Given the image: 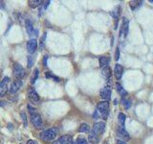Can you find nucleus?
<instances>
[{
    "instance_id": "1",
    "label": "nucleus",
    "mask_w": 153,
    "mask_h": 144,
    "mask_svg": "<svg viewBox=\"0 0 153 144\" xmlns=\"http://www.w3.org/2000/svg\"><path fill=\"white\" fill-rule=\"evenodd\" d=\"M57 134H59V129L54 127V128H51L49 130H46V131L41 132L39 134V137L43 141L50 142V141H53L56 137Z\"/></svg>"
},
{
    "instance_id": "2",
    "label": "nucleus",
    "mask_w": 153,
    "mask_h": 144,
    "mask_svg": "<svg viewBox=\"0 0 153 144\" xmlns=\"http://www.w3.org/2000/svg\"><path fill=\"white\" fill-rule=\"evenodd\" d=\"M97 110L104 119H106L108 116V110H109V103L107 101H102L100 102L97 106Z\"/></svg>"
},
{
    "instance_id": "3",
    "label": "nucleus",
    "mask_w": 153,
    "mask_h": 144,
    "mask_svg": "<svg viewBox=\"0 0 153 144\" xmlns=\"http://www.w3.org/2000/svg\"><path fill=\"white\" fill-rule=\"evenodd\" d=\"M13 75L17 80H21L26 76V71L20 64H14V65H13Z\"/></svg>"
},
{
    "instance_id": "4",
    "label": "nucleus",
    "mask_w": 153,
    "mask_h": 144,
    "mask_svg": "<svg viewBox=\"0 0 153 144\" xmlns=\"http://www.w3.org/2000/svg\"><path fill=\"white\" fill-rule=\"evenodd\" d=\"M28 97L30 99V101L33 104H36L40 101V97L38 93L36 91V89L33 88H30L28 89Z\"/></svg>"
},
{
    "instance_id": "5",
    "label": "nucleus",
    "mask_w": 153,
    "mask_h": 144,
    "mask_svg": "<svg viewBox=\"0 0 153 144\" xmlns=\"http://www.w3.org/2000/svg\"><path fill=\"white\" fill-rule=\"evenodd\" d=\"M128 27H129V20L126 17L123 18V22L121 25V30H120V38H126L128 34Z\"/></svg>"
},
{
    "instance_id": "6",
    "label": "nucleus",
    "mask_w": 153,
    "mask_h": 144,
    "mask_svg": "<svg viewBox=\"0 0 153 144\" xmlns=\"http://www.w3.org/2000/svg\"><path fill=\"white\" fill-rule=\"evenodd\" d=\"M30 116H31V122L33 125V127L40 128L42 126V118L39 113H37V112L33 113V114H30Z\"/></svg>"
},
{
    "instance_id": "7",
    "label": "nucleus",
    "mask_w": 153,
    "mask_h": 144,
    "mask_svg": "<svg viewBox=\"0 0 153 144\" xmlns=\"http://www.w3.org/2000/svg\"><path fill=\"white\" fill-rule=\"evenodd\" d=\"M104 130H105V123L104 122H97L94 124L92 132L97 134V136H100V134H102L104 132Z\"/></svg>"
},
{
    "instance_id": "8",
    "label": "nucleus",
    "mask_w": 153,
    "mask_h": 144,
    "mask_svg": "<svg viewBox=\"0 0 153 144\" xmlns=\"http://www.w3.org/2000/svg\"><path fill=\"white\" fill-rule=\"evenodd\" d=\"M23 83H22V81L21 80H16V81H13V83L11 84V86H10V93H12V94H14V93H16L17 91L20 89V88L22 86Z\"/></svg>"
},
{
    "instance_id": "9",
    "label": "nucleus",
    "mask_w": 153,
    "mask_h": 144,
    "mask_svg": "<svg viewBox=\"0 0 153 144\" xmlns=\"http://www.w3.org/2000/svg\"><path fill=\"white\" fill-rule=\"evenodd\" d=\"M37 48V41L36 38H31L30 40H28L27 42V51L29 54L33 55L36 52Z\"/></svg>"
},
{
    "instance_id": "10",
    "label": "nucleus",
    "mask_w": 153,
    "mask_h": 144,
    "mask_svg": "<svg viewBox=\"0 0 153 144\" xmlns=\"http://www.w3.org/2000/svg\"><path fill=\"white\" fill-rule=\"evenodd\" d=\"M100 94L102 99L108 102V100H110V98H111V88H110V86H104V88L100 90Z\"/></svg>"
},
{
    "instance_id": "11",
    "label": "nucleus",
    "mask_w": 153,
    "mask_h": 144,
    "mask_svg": "<svg viewBox=\"0 0 153 144\" xmlns=\"http://www.w3.org/2000/svg\"><path fill=\"white\" fill-rule=\"evenodd\" d=\"M72 142H73V138H72V136L70 134H65V136H60L53 144H72Z\"/></svg>"
},
{
    "instance_id": "12",
    "label": "nucleus",
    "mask_w": 153,
    "mask_h": 144,
    "mask_svg": "<svg viewBox=\"0 0 153 144\" xmlns=\"http://www.w3.org/2000/svg\"><path fill=\"white\" fill-rule=\"evenodd\" d=\"M117 133H118V136L121 138H123V140H129V139H130V136H129V134L126 132V130L123 127L120 126L117 130Z\"/></svg>"
},
{
    "instance_id": "13",
    "label": "nucleus",
    "mask_w": 153,
    "mask_h": 144,
    "mask_svg": "<svg viewBox=\"0 0 153 144\" xmlns=\"http://www.w3.org/2000/svg\"><path fill=\"white\" fill-rule=\"evenodd\" d=\"M123 73V67L121 64H117L116 65H115V68H114V75H115V78H116L117 80H120V79L122 78Z\"/></svg>"
},
{
    "instance_id": "14",
    "label": "nucleus",
    "mask_w": 153,
    "mask_h": 144,
    "mask_svg": "<svg viewBox=\"0 0 153 144\" xmlns=\"http://www.w3.org/2000/svg\"><path fill=\"white\" fill-rule=\"evenodd\" d=\"M26 30H27L28 35L30 37L33 36L35 34H37V30H35V28L33 27L32 22L29 20V19H27V20H26Z\"/></svg>"
},
{
    "instance_id": "15",
    "label": "nucleus",
    "mask_w": 153,
    "mask_h": 144,
    "mask_svg": "<svg viewBox=\"0 0 153 144\" xmlns=\"http://www.w3.org/2000/svg\"><path fill=\"white\" fill-rule=\"evenodd\" d=\"M142 5H143V1H140V0H132V1L129 2V7H130V9L133 12L140 9Z\"/></svg>"
},
{
    "instance_id": "16",
    "label": "nucleus",
    "mask_w": 153,
    "mask_h": 144,
    "mask_svg": "<svg viewBox=\"0 0 153 144\" xmlns=\"http://www.w3.org/2000/svg\"><path fill=\"white\" fill-rule=\"evenodd\" d=\"M99 62H100V66L103 68L105 66H108L109 62H110V57L109 56H102L99 58Z\"/></svg>"
},
{
    "instance_id": "17",
    "label": "nucleus",
    "mask_w": 153,
    "mask_h": 144,
    "mask_svg": "<svg viewBox=\"0 0 153 144\" xmlns=\"http://www.w3.org/2000/svg\"><path fill=\"white\" fill-rule=\"evenodd\" d=\"M102 75L104 77L105 79H110V77L112 75V72H111V68L109 66H105L102 69Z\"/></svg>"
},
{
    "instance_id": "18",
    "label": "nucleus",
    "mask_w": 153,
    "mask_h": 144,
    "mask_svg": "<svg viewBox=\"0 0 153 144\" xmlns=\"http://www.w3.org/2000/svg\"><path fill=\"white\" fill-rule=\"evenodd\" d=\"M88 138H89V142H91L92 144H98L99 143V136L94 134L92 131L90 132Z\"/></svg>"
},
{
    "instance_id": "19",
    "label": "nucleus",
    "mask_w": 153,
    "mask_h": 144,
    "mask_svg": "<svg viewBox=\"0 0 153 144\" xmlns=\"http://www.w3.org/2000/svg\"><path fill=\"white\" fill-rule=\"evenodd\" d=\"M28 3H29V6H30L31 8L35 9V8L39 7L40 5L43 3V1H41V0H29Z\"/></svg>"
},
{
    "instance_id": "20",
    "label": "nucleus",
    "mask_w": 153,
    "mask_h": 144,
    "mask_svg": "<svg viewBox=\"0 0 153 144\" xmlns=\"http://www.w3.org/2000/svg\"><path fill=\"white\" fill-rule=\"evenodd\" d=\"M116 88H117V91L120 93V95H121L122 97H126V96H127V91L124 89L119 83H116Z\"/></svg>"
},
{
    "instance_id": "21",
    "label": "nucleus",
    "mask_w": 153,
    "mask_h": 144,
    "mask_svg": "<svg viewBox=\"0 0 153 144\" xmlns=\"http://www.w3.org/2000/svg\"><path fill=\"white\" fill-rule=\"evenodd\" d=\"M122 104L123 105V107H124V109H129L131 107V100L129 99L127 96H126V97H123V99H122Z\"/></svg>"
},
{
    "instance_id": "22",
    "label": "nucleus",
    "mask_w": 153,
    "mask_h": 144,
    "mask_svg": "<svg viewBox=\"0 0 153 144\" xmlns=\"http://www.w3.org/2000/svg\"><path fill=\"white\" fill-rule=\"evenodd\" d=\"M118 119H119L120 126H121V127H123V128H124V124H126V114L123 113V112L119 113V115H118Z\"/></svg>"
},
{
    "instance_id": "23",
    "label": "nucleus",
    "mask_w": 153,
    "mask_h": 144,
    "mask_svg": "<svg viewBox=\"0 0 153 144\" xmlns=\"http://www.w3.org/2000/svg\"><path fill=\"white\" fill-rule=\"evenodd\" d=\"M8 91V86L7 84H2L0 83V97H3Z\"/></svg>"
},
{
    "instance_id": "24",
    "label": "nucleus",
    "mask_w": 153,
    "mask_h": 144,
    "mask_svg": "<svg viewBox=\"0 0 153 144\" xmlns=\"http://www.w3.org/2000/svg\"><path fill=\"white\" fill-rule=\"evenodd\" d=\"M89 130H90L89 125L86 123H82L79 128V133H87V132H89Z\"/></svg>"
},
{
    "instance_id": "25",
    "label": "nucleus",
    "mask_w": 153,
    "mask_h": 144,
    "mask_svg": "<svg viewBox=\"0 0 153 144\" xmlns=\"http://www.w3.org/2000/svg\"><path fill=\"white\" fill-rule=\"evenodd\" d=\"M38 75H39V70H38L37 68H36L35 70H33V76H32V78H31V84L32 85H33V84L36 83V81L38 78Z\"/></svg>"
},
{
    "instance_id": "26",
    "label": "nucleus",
    "mask_w": 153,
    "mask_h": 144,
    "mask_svg": "<svg viewBox=\"0 0 153 144\" xmlns=\"http://www.w3.org/2000/svg\"><path fill=\"white\" fill-rule=\"evenodd\" d=\"M120 10H121V8L117 7L113 12H111V16L115 18V21H118V18H119V16H120Z\"/></svg>"
},
{
    "instance_id": "27",
    "label": "nucleus",
    "mask_w": 153,
    "mask_h": 144,
    "mask_svg": "<svg viewBox=\"0 0 153 144\" xmlns=\"http://www.w3.org/2000/svg\"><path fill=\"white\" fill-rule=\"evenodd\" d=\"M35 57H33V55H30V56H28L27 58V62H28V68H31V67L33 65V64H35Z\"/></svg>"
},
{
    "instance_id": "28",
    "label": "nucleus",
    "mask_w": 153,
    "mask_h": 144,
    "mask_svg": "<svg viewBox=\"0 0 153 144\" xmlns=\"http://www.w3.org/2000/svg\"><path fill=\"white\" fill-rule=\"evenodd\" d=\"M72 144H88L87 140L83 137H79L78 139H76L75 141L72 142Z\"/></svg>"
},
{
    "instance_id": "29",
    "label": "nucleus",
    "mask_w": 153,
    "mask_h": 144,
    "mask_svg": "<svg viewBox=\"0 0 153 144\" xmlns=\"http://www.w3.org/2000/svg\"><path fill=\"white\" fill-rule=\"evenodd\" d=\"M43 6L40 8V10H39V14H41L42 13H43V11H45V10H46V8L48 7V6H49V4H50V1H43Z\"/></svg>"
},
{
    "instance_id": "30",
    "label": "nucleus",
    "mask_w": 153,
    "mask_h": 144,
    "mask_svg": "<svg viewBox=\"0 0 153 144\" xmlns=\"http://www.w3.org/2000/svg\"><path fill=\"white\" fill-rule=\"evenodd\" d=\"M46 77L47 78H52V79H54L55 82H59V77H56L55 75H53L51 72H46Z\"/></svg>"
},
{
    "instance_id": "31",
    "label": "nucleus",
    "mask_w": 153,
    "mask_h": 144,
    "mask_svg": "<svg viewBox=\"0 0 153 144\" xmlns=\"http://www.w3.org/2000/svg\"><path fill=\"white\" fill-rule=\"evenodd\" d=\"M45 38H46V34L43 35V37L40 38V48L42 49L43 47H44V43H45Z\"/></svg>"
},
{
    "instance_id": "32",
    "label": "nucleus",
    "mask_w": 153,
    "mask_h": 144,
    "mask_svg": "<svg viewBox=\"0 0 153 144\" xmlns=\"http://www.w3.org/2000/svg\"><path fill=\"white\" fill-rule=\"evenodd\" d=\"M21 117H22V120H23V123H24V126L27 127V117H26V114L24 112H21Z\"/></svg>"
},
{
    "instance_id": "33",
    "label": "nucleus",
    "mask_w": 153,
    "mask_h": 144,
    "mask_svg": "<svg viewBox=\"0 0 153 144\" xmlns=\"http://www.w3.org/2000/svg\"><path fill=\"white\" fill-rule=\"evenodd\" d=\"M119 59H120V48L117 47L116 51H115V60L119 61Z\"/></svg>"
},
{
    "instance_id": "34",
    "label": "nucleus",
    "mask_w": 153,
    "mask_h": 144,
    "mask_svg": "<svg viewBox=\"0 0 153 144\" xmlns=\"http://www.w3.org/2000/svg\"><path fill=\"white\" fill-rule=\"evenodd\" d=\"M28 110H29V113L30 114H33V113H36L37 112L36 109H33V107H31V106H28Z\"/></svg>"
},
{
    "instance_id": "35",
    "label": "nucleus",
    "mask_w": 153,
    "mask_h": 144,
    "mask_svg": "<svg viewBox=\"0 0 153 144\" xmlns=\"http://www.w3.org/2000/svg\"><path fill=\"white\" fill-rule=\"evenodd\" d=\"M100 116V114L99 113V112H98V110H95V112H94V114H93V117H94L95 119H98V118H99Z\"/></svg>"
},
{
    "instance_id": "36",
    "label": "nucleus",
    "mask_w": 153,
    "mask_h": 144,
    "mask_svg": "<svg viewBox=\"0 0 153 144\" xmlns=\"http://www.w3.org/2000/svg\"><path fill=\"white\" fill-rule=\"evenodd\" d=\"M26 144H38V143H37L36 140H33V139H29Z\"/></svg>"
},
{
    "instance_id": "37",
    "label": "nucleus",
    "mask_w": 153,
    "mask_h": 144,
    "mask_svg": "<svg viewBox=\"0 0 153 144\" xmlns=\"http://www.w3.org/2000/svg\"><path fill=\"white\" fill-rule=\"evenodd\" d=\"M47 59H48L47 56H44V58H43V65L44 66H47Z\"/></svg>"
},
{
    "instance_id": "38",
    "label": "nucleus",
    "mask_w": 153,
    "mask_h": 144,
    "mask_svg": "<svg viewBox=\"0 0 153 144\" xmlns=\"http://www.w3.org/2000/svg\"><path fill=\"white\" fill-rule=\"evenodd\" d=\"M117 144H127V143L124 142L123 140H122V139H118V140H117Z\"/></svg>"
},
{
    "instance_id": "39",
    "label": "nucleus",
    "mask_w": 153,
    "mask_h": 144,
    "mask_svg": "<svg viewBox=\"0 0 153 144\" xmlns=\"http://www.w3.org/2000/svg\"><path fill=\"white\" fill-rule=\"evenodd\" d=\"M1 4H3V2H2V1H0V8H3V7H4V5H1Z\"/></svg>"
},
{
    "instance_id": "40",
    "label": "nucleus",
    "mask_w": 153,
    "mask_h": 144,
    "mask_svg": "<svg viewBox=\"0 0 153 144\" xmlns=\"http://www.w3.org/2000/svg\"><path fill=\"white\" fill-rule=\"evenodd\" d=\"M149 2H150V3H153V0H149Z\"/></svg>"
},
{
    "instance_id": "41",
    "label": "nucleus",
    "mask_w": 153,
    "mask_h": 144,
    "mask_svg": "<svg viewBox=\"0 0 153 144\" xmlns=\"http://www.w3.org/2000/svg\"><path fill=\"white\" fill-rule=\"evenodd\" d=\"M22 144H23V143H22Z\"/></svg>"
}]
</instances>
